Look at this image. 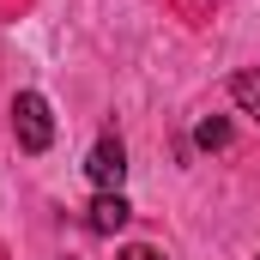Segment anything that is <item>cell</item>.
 I'll list each match as a JSON object with an SVG mask.
<instances>
[{
  "label": "cell",
  "mask_w": 260,
  "mask_h": 260,
  "mask_svg": "<svg viewBox=\"0 0 260 260\" xmlns=\"http://www.w3.org/2000/svg\"><path fill=\"white\" fill-rule=\"evenodd\" d=\"M121 260H170V254H164V248H151V242H127Z\"/></svg>",
  "instance_id": "cell-6"
},
{
  "label": "cell",
  "mask_w": 260,
  "mask_h": 260,
  "mask_svg": "<svg viewBox=\"0 0 260 260\" xmlns=\"http://www.w3.org/2000/svg\"><path fill=\"white\" fill-rule=\"evenodd\" d=\"M194 139L206 145V151H224V145H230V121H212V115H206V121L194 127Z\"/></svg>",
  "instance_id": "cell-5"
},
{
  "label": "cell",
  "mask_w": 260,
  "mask_h": 260,
  "mask_svg": "<svg viewBox=\"0 0 260 260\" xmlns=\"http://www.w3.org/2000/svg\"><path fill=\"white\" fill-rule=\"evenodd\" d=\"M127 218H133V206H127L121 194H97V200H91V212H85V230H91V236H115Z\"/></svg>",
  "instance_id": "cell-3"
},
{
  "label": "cell",
  "mask_w": 260,
  "mask_h": 260,
  "mask_svg": "<svg viewBox=\"0 0 260 260\" xmlns=\"http://www.w3.org/2000/svg\"><path fill=\"white\" fill-rule=\"evenodd\" d=\"M85 176H91L97 194H121V182H127V145H121L115 133H103V139L91 145V157H85Z\"/></svg>",
  "instance_id": "cell-2"
},
{
  "label": "cell",
  "mask_w": 260,
  "mask_h": 260,
  "mask_svg": "<svg viewBox=\"0 0 260 260\" xmlns=\"http://www.w3.org/2000/svg\"><path fill=\"white\" fill-rule=\"evenodd\" d=\"M230 97H236V103H242V109L260 121V67H242V73H230Z\"/></svg>",
  "instance_id": "cell-4"
},
{
  "label": "cell",
  "mask_w": 260,
  "mask_h": 260,
  "mask_svg": "<svg viewBox=\"0 0 260 260\" xmlns=\"http://www.w3.org/2000/svg\"><path fill=\"white\" fill-rule=\"evenodd\" d=\"M12 133H18V151H30V157H43L55 145V109H49L43 91H18L12 97Z\"/></svg>",
  "instance_id": "cell-1"
}]
</instances>
